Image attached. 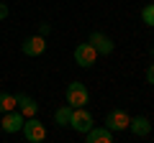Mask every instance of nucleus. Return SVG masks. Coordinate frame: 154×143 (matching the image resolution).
I'll list each match as a JSON object with an SVG mask.
<instances>
[{
  "mask_svg": "<svg viewBox=\"0 0 154 143\" xmlns=\"http://www.w3.org/2000/svg\"><path fill=\"white\" fill-rule=\"evenodd\" d=\"M21 133H23V138H26L28 143H41V141H46V125H44L41 120H36V115H33V118H26Z\"/></svg>",
  "mask_w": 154,
  "mask_h": 143,
  "instance_id": "nucleus-1",
  "label": "nucleus"
},
{
  "mask_svg": "<svg viewBox=\"0 0 154 143\" xmlns=\"http://www.w3.org/2000/svg\"><path fill=\"white\" fill-rule=\"evenodd\" d=\"M90 102V92L82 82H72L67 84V105L69 107H85Z\"/></svg>",
  "mask_w": 154,
  "mask_h": 143,
  "instance_id": "nucleus-2",
  "label": "nucleus"
},
{
  "mask_svg": "<svg viewBox=\"0 0 154 143\" xmlns=\"http://www.w3.org/2000/svg\"><path fill=\"white\" fill-rule=\"evenodd\" d=\"M69 128H75L77 133H88L93 128V115H90L85 107H72L69 115Z\"/></svg>",
  "mask_w": 154,
  "mask_h": 143,
  "instance_id": "nucleus-3",
  "label": "nucleus"
},
{
  "mask_svg": "<svg viewBox=\"0 0 154 143\" xmlns=\"http://www.w3.org/2000/svg\"><path fill=\"white\" fill-rule=\"evenodd\" d=\"M23 123H26V115L21 110H8V112H3L0 128H3V133H21Z\"/></svg>",
  "mask_w": 154,
  "mask_h": 143,
  "instance_id": "nucleus-4",
  "label": "nucleus"
},
{
  "mask_svg": "<svg viewBox=\"0 0 154 143\" xmlns=\"http://www.w3.org/2000/svg\"><path fill=\"white\" fill-rule=\"evenodd\" d=\"M95 59H98V51H95L88 41H85V44H77V49H75V61H77V66L90 69V66L95 64Z\"/></svg>",
  "mask_w": 154,
  "mask_h": 143,
  "instance_id": "nucleus-5",
  "label": "nucleus"
},
{
  "mask_svg": "<svg viewBox=\"0 0 154 143\" xmlns=\"http://www.w3.org/2000/svg\"><path fill=\"white\" fill-rule=\"evenodd\" d=\"M88 44L93 46L95 51H98V56H100V54L108 56V54H113V49H116V44L108 39V36H105V33H100V31H93V33H90Z\"/></svg>",
  "mask_w": 154,
  "mask_h": 143,
  "instance_id": "nucleus-6",
  "label": "nucleus"
},
{
  "mask_svg": "<svg viewBox=\"0 0 154 143\" xmlns=\"http://www.w3.org/2000/svg\"><path fill=\"white\" fill-rule=\"evenodd\" d=\"M128 120H131V118H128V112H123V110H118V107H116V110H110L108 115H105V128H108V130H126L128 128Z\"/></svg>",
  "mask_w": 154,
  "mask_h": 143,
  "instance_id": "nucleus-7",
  "label": "nucleus"
},
{
  "mask_svg": "<svg viewBox=\"0 0 154 143\" xmlns=\"http://www.w3.org/2000/svg\"><path fill=\"white\" fill-rule=\"evenodd\" d=\"M21 51L26 56H41L46 51V39H44V36H38V33H36V36H28V39L21 44Z\"/></svg>",
  "mask_w": 154,
  "mask_h": 143,
  "instance_id": "nucleus-8",
  "label": "nucleus"
},
{
  "mask_svg": "<svg viewBox=\"0 0 154 143\" xmlns=\"http://www.w3.org/2000/svg\"><path fill=\"white\" fill-rule=\"evenodd\" d=\"M85 138H88V143H110V141H113V130L93 125L88 133H85Z\"/></svg>",
  "mask_w": 154,
  "mask_h": 143,
  "instance_id": "nucleus-9",
  "label": "nucleus"
},
{
  "mask_svg": "<svg viewBox=\"0 0 154 143\" xmlns=\"http://www.w3.org/2000/svg\"><path fill=\"white\" fill-rule=\"evenodd\" d=\"M128 130H131L134 136H149V133H152V123H149V118L136 115V118L128 120Z\"/></svg>",
  "mask_w": 154,
  "mask_h": 143,
  "instance_id": "nucleus-10",
  "label": "nucleus"
},
{
  "mask_svg": "<svg viewBox=\"0 0 154 143\" xmlns=\"http://www.w3.org/2000/svg\"><path fill=\"white\" fill-rule=\"evenodd\" d=\"M16 97H18V110H21L26 118H33L38 112V105H36L33 97H28V95H16Z\"/></svg>",
  "mask_w": 154,
  "mask_h": 143,
  "instance_id": "nucleus-11",
  "label": "nucleus"
},
{
  "mask_svg": "<svg viewBox=\"0 0 154 143\" xmlns=\"http://www.w3.org/2000/svg\"><path fill=\"white\" fill-rule=\"evenodd\" d=\"M16 107H18V97H16V95L0 92V115H3V112H8V110H16Z\"/></svg>",
  "mask_w": 154,
  "mask_h": 143,
  "instance_id": "nucleus-12",
  "label": "nucleus"
},
{
  "mask_svg": "<svg viewBox=\"0 0 154 143\" xmlns=\"http://www.w3.org/2000/svg\"><path fill=\"white\" fill-rule=\"evenodd\" d=\"M69 115H72V107H69V105H64V107H59V110L54 112V123L59 128H67V125H69Z\"/></svg>",
  "mask_w": 154,
  "mask_h": 143,
  "instance_id": "nucleus-13",
  "label": "nucleus"
},
{
  "mask_svg": "<svg viewBox=\"0 0 154 143\" xmlns=\"http://www.w3.org/2000/svg\"><path fill=\"white\" fill-rule=\"evenodd\" d=\"M141 21L146 23L149 28H154V3H152V5H146V8L141 10Z\"/></svg>",
  "mask_w": 154,
  "mask_h": 143,
  "instance_id": "nucleus-14",
  "label": "nucleus"
},
{
  "mask_svg": "<svg viewBox=\"0 0 154 143\" xmlns=\"http://www.w3.org/2000/svg\"><path fill=\"white\" fill-rule=\"evenodd\" d=\"M146 82H149V84H154V61L146 66Z\"/></svg>",
  "mask_w": 154,
  "mask_h": 143,
  "instance_id": "nucleus-15",
  "label": "nucleus"
},
{
  "mask_svg": "<svg viewBox=\"0 0 154 143\" xmlns=\"http://www.w3.org/2000/svg\"><path fill=\"white\" fill-rule=\"evenodd\" d=\"M49 31H51V26H49V23H41V26H38V36H44V39L49 36Z\"/></svg>",
  "mask_w": 154,
  "mask_h": 143,
  "instance_id": "nucleus-16",
  "label": "nucleus"
},
{
  "mask_svg": "<svg viewBox=\"0 0 154 143\" xmlns=\"http://www.w3.org/2000/svg\"><path fill=\"white\" fill-rule=\"evenodd\" d=\"M5 18H8V5L0 3V21H5Z\"/></svg>",
  "mask_w": 154,
  "mask_h": 143,
  "instance_id": "nucleus-17",
  "label": "nucleus"
}]
</instances>
